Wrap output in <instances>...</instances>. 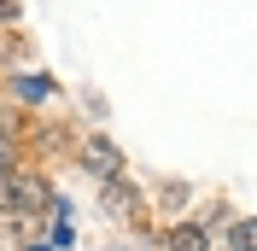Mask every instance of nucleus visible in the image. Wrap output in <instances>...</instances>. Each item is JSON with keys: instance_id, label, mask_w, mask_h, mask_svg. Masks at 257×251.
<instances>
[{"instance_id": "nucleus-1", "label": "nucleus", "mask_w": 257, "mask_h": 251, "mask_svg": "<svg viewBox=\"0 0 257 251\" xmlns=\"http://www.w3.org/2000/svg\"><path fill=\"white\" fill-rule=\"evenodd\" d=\"M70 158H76V170L88 175V181H117V175H128V158H123V146L111 141V135H82L76 146H70Z\"/></svg>"}, {"instance_id": "nucleus-2", "label": "nucleus", "mask_w": 257, "mask_h": 251, "mask_svg": "<svg viewBox=\"0 0 257 251\" xmlns=\"http://www.w3.org/2000/svg\"><path fill=\"white\" fill-rule=\"evenodd\" d=\"M158 251H216V239H210L193 216H170L158 228Z\"/></svg>"}, {"instance_id": "nucleus-3", "label": "nucleus", "mask_w": 257, "mask_h": 251, "mask_svg": "<svg viewBox=\"0 0 257 251\" xmlns=\"http://www.w3.org/2000/svg\"><path fill=\"white\" fill-rule=\"evenodd\" d=\"M99 204H105V216H117V222H135L146 199H141V187H135L128 175H117V181H105V187H99Z\"/></svg>"}, {"instance_id": "nucleus-4", "label": "nucleus", "mask_w": 257, "mask_h": 251, "mask_svg": "<svg viewBox=\"0 0 257 251\" xmlns=\"http://www.w3.org/2000/svg\"><path fill=\"white\" fill-rule=\"evenodd\" d=\"M12 94H18V105H53V99H59V82H53V76H35V70H18V76H12Z\"/></svg>"}, {"instance_id": "nucleus-5", "label": "nucleus", "mask_w": 257, "mask_h": 251, "mask_svg": "<svg viewBox=\"0 0 257 251\" xmlns=\"http://www.w3.org/2000/svg\"><path fill=\"white\" fill-rule=\"evenodd\" d=\"M216 245H222V251H257V228H251V216H234L222 234H216Z\"/></svg>"}, {"instance_id": "nucleus-6", "label": "nucleus", "mask_w": 257, "mask_h": 251, "mask_svg": "<svg viewBox=\"0 0 257 251\" xmlns=\"http://www.w3.org/2000/svg\"><path fill=\"white\" fill-rule=\"evenodd\" d=\"M164 210V222L170 216H181V210H187V181H158V199H152Z\"/></svg>"}, {"instance_id": "nucleus-7", "label": "nucleus", "mask_w": 257, "mask_h": 251, "mask_svg": "<svg viewBox=\"0 0 257 251\" xmlns=\"http://www.w3.org/2000/svg\"><path fill=\"white\" fill-rule=\"evenodd\" d=\"M0 24H24V0H0Z\"/></svg>"}, {"instance_id": "nucleus-8", "label": "nucleus", "mask_w": 257, "mask_h": 251, "mask_svg": "<svg viewBox=\"0 0 257 251\" xmlns=\"http://www.w3.org/2000/svg\"><path fill=\"white\" fill-rule=\"evenodd\" d=\"M12 175H18V170H0V210H6V187H12Z\"/></svg>"}]
</instances>
